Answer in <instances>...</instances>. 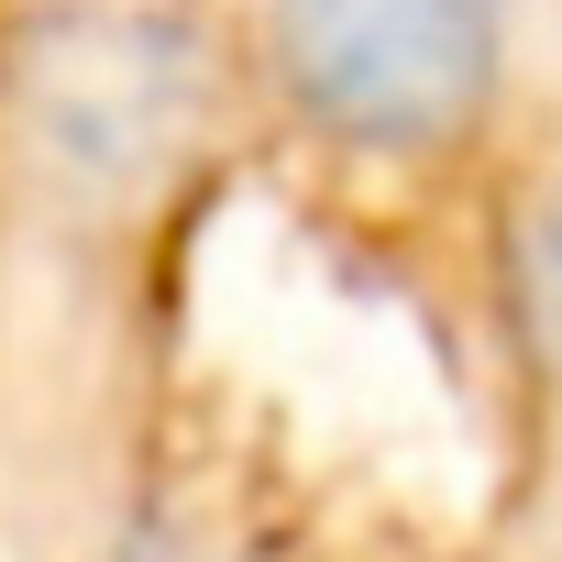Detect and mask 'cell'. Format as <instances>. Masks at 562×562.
Segmentation results:
<instances>
[{
    "label": "cell",
    "mask_w": 562,
    "mask_h": 562,
    "mask_svg": "<svg viewBox=\"0 0 562 562\" xmlns=\"http://www.w3.org/2000/svg\"><path fill=\"white\" fill-rule=\"evenodd\" d=\"M507 299H518V331L540 353V375L562 386V177H540L518 199V232H507Z\"/></svg>",
    "instance_id": "obj_2"
},
{
    "label": "cell",
    "mask_w": 562,
    "mask_h": 562,
    "mask_svg": "<svg viewBox=\"0 0 562 562\" xmlns=\"http://www.w3.org/2000/svg\"><path fill=\"white\" fill-rule=\"evenodd\" d=\"M265 89L353 166H430L507 100V0H265Z\"/></svg>",
    "instance_id": "obj_1"
}]
</instances>
